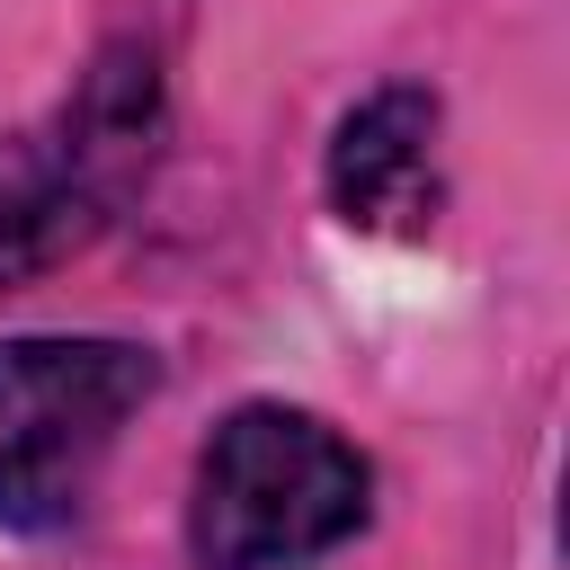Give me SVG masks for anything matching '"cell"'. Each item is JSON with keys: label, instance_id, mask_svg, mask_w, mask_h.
Instances as JSON below:
<instances>
[{"label": "cell", "instance_id": "cell-1", "mask_svg": "<svg viewBox=\"0 0 570 570\" xmlns=\"http://www.w3.org/2000/svg\"><path fill=\"white\" fill-rule=\"evenodd\" d=\"M365 525V463L303 410H232L196 463V561L276 570L347 543Z\"/></svg>", "mask_w": 570, "mask_h": 570}, {"label": "cell", "instance_id": "cell-2", "mask_svg": "<svg viewBox=\"0 0 570 570\" xmlns=\"http://www.w3.org/2000/svg\"><path fill=\"white\" fill-rule=\"evenodd\" d=\"M151 392V356L125 338H0V517H80L125 410Z\"/></svg>", "mask_w": 570, "mask_h": 570}, {"label": "cell", "instance_id": "cell-3", "mask_svg": "<svg viewBox=\"0 0 570 570\" xmlns=\"http://www.w3.org/2000/svg\"><path fill=\"white\" fill-rule=\"evenodd\" d=\"M330 196L365 232H401L436 205V98L374 89L330 142Z\"/></svg>", "mask_w": 570, "mask_h": 570}, {"label": "cell", "instance_id": "cell-4", "mask_svg": "<svg viewBox=\"0 0 570 570\" xmlns=\"http://www.w3.org/2000/svg\"><path fill=\"white\" fill-rule=\"evenodd\" d=\"M80 232H89V178H80V151L0 142V285L53 267Z\"/></svg>", "mask_w": 570, "mask_h": 570}]
</instances>
